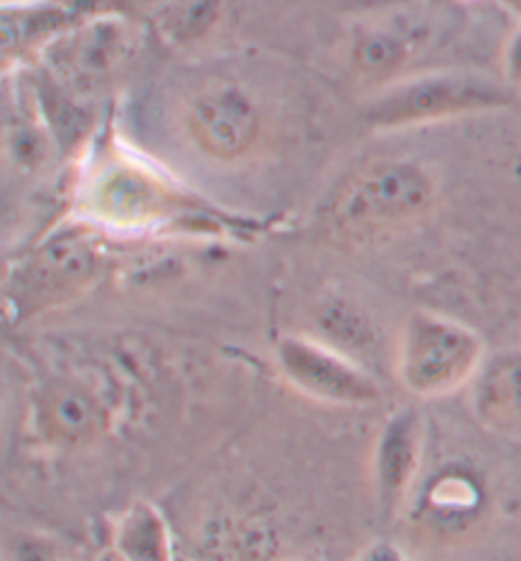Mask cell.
Returning a JSON list of instances; mask_svg holds the SVG:
<instances>
[{
  "instance_id": "obj_1",
  "label": "cell",
  "mask_w": 521,
  "mask_h": 561,
  "mask_svg": "<svg viewBox=\"0 0 521 561\" xmlns=\"http://www.w3.org/2000/svg\"><path fill=\"white\" fill-rule=\"evenodd\" d=\"M75 219L117 237H258L262 224L208 202L148 158L107 119L77 160Z\"/></svg>"
},
{
  "instance_id": "obj_2",
  "label": "cell",
  "mask_w": 521,
  "mask_h": 561,
  "mask_svg": "<svg viewBox=\"0 0 521 561\" xmlns=\"http://www.w3.org/2000/svg\"><path fill=\"white\" fill-rule=\"evenodd\" d=\"M438 202V179L410 156H372L351 165L318 206L328 234L364 239L420 221Z\"/></svg>"
},
{
  "instance_id": "obj_3",
  "label": "cell",
  "mask_w": 521,
  "mask_h": 561,
  "mask_svg": "<svg viewBox=\"0 0 521 561\" xmlns=\"http://www.w3.org/2000/svg\"><path fill=\"white\" fill-rule=\"evenodd\" d=\"M514 90L480 69L412 71L369 94L362 119L369 130L399 133L478 117L511 104Z\"/></svg>"
},
{
  "instance_id": "obj_4",
  "label": "cell",
  "mask_w": 521,
  "mask_h": 561,
  "mask_svg": "<svg viewBox=\"0 0 521 561\" xmlns=\"http://www.w3.org/2000/svg\"><path fill=\"white\" fill-rule=\"evenodd\" d=\"M179 125L183 140L219 165L254 160L275 135L270 100L235 75L199 79L181 98Z\"/></svg>"
},
{
  "instance_id": "obj_5",
  "label": "cell",
  "mask_w": 521,
  "mask_h": 561,
  "mask_svg": "<svg viewBox=\"0 0 521 561\" xmlns=\"http://www.w3.org/2000/svg\"><path fill=\"white\" fill-rule=\"evenodd\" d=\"M138 38V31L123 13L100 15L64 31L23 67L42 71L71 98L98 110V104L135 61Z\"/></svg>"
},
{
  "instance_id": "obj_6",
  "label": "cell",
  "mask_w": 521,
  "mask_h": 561,
  "mask_svg": "<svg viewBox=\"0 0 521 561\" xmlns=\"http://www.w3.org/2000/svg\"><path fill=\"white\" fill-rule=\"evenodd\" d=\"M486 356V343L471 325L435 310H415L399 335L395 371L412 397L443 399L468 389Z\"/></svg>"
},
{
  "instance_id": "obj_7",
  "label": "cell",
  "mask_w": 521,
  "mask_h": 561,
  "mask_svg": "<svg viewBox=\"0 0 521 561\" xmlns=\"http://www.w3.org/2000/svg\"><path fill=\"white\" fill-rule=\"evenodd\" d=\"M98 242L100 231L79 219L64 224L42 239V244L8 270V312L15 320L34 318L38 312L64 306L92 285L102 262Z\"/></svg>"
},
{
  "instance_id": "obj_8",
  "label": "cell",
  "mask_w": 521,
  "mask_h": 561,
  "mask_svg": "<svg viewBox=\"0 0 521 561\" xmlns=\"http://www.w3.org/2000/svg\"><path fill=\"white\" fill-rule=\"evenodd\" d=\"M275 364L283 379L313 402L331 407H374L382 387L364 364L308 333H287L275 343Z\"/></svg>"
},
{
  "instance_id": "obj_9",
  "label": "cell",
  "mask_w": 521,
  "mask_h": 561,
  "mask_svg": "<svg viewBox=\"0 0 521 561\" xmlns=\"http://www.w3.org/2000/svg\"><path fill=\"white\" fill-rule=\"evenodd\" d=\"M3 158L19 179H38L59 160H67L52 125L38 107L34 84L23 67L5 69L3 107Z\"/></svg>"
},
{
  "instance_id": "obj_10",
  "label": "cell",
  "mask_w": 521,
  "mask_h": 561,
  "mask_svg": "<svg viewBox=\"0 0 521 561\" xmlns=\"http://www.w3.org/2000/svg\"><path fill=\"white\" fill-rule=\"evenodd\" d=\"M428 424L417 407H399L380 427L372 455L376 506L384 516H395L410 499L420 476Z\"/></svg>"
},
{
  "instance_id": "obj_11",
  "label": "cell",
  "mask_w": 521,
  "mask_h": 561,
  "mask_svg": "<svg viewBox=\"0 0 521 561\" xmlns=\"http://www.w3.org/2000/svg\"><path fill=\"white\" fill-rule=\"evenodd\" d=\"M34 424L46 443L82 447L94 443L107 424V409L82 376L61 374L42 383L34 399Z\"/></svg>"
},
{
  "instance_id": "obj_12",
  "label": "cell",
  "mask_w": 521,
  "mask_h": 561,
  "mask_svg": "<svg viewBox=\"0 0 521 561\" xmlns=\"http://www.w3.org/2000/svg\"><path fill=\"white\" fill-rule=\"evenodd\" d=\"M428 38L430 28L407 21L372 23V26L356 28L349 44V71L372 94L412 75Z\"/></svg>"
},
{
  "instance_id": "obj_13",
  "label": "cell",
  "mask_w": 521,
  "mask_h": 561,
  "mask_svg": "<svg viewBox=\"0 0 521 561\" xmlns=\"http://www.w3.org/2000/svg\"><path fill=\"white\" fill-rule=\"evenodd\" d=\"M468 394L473 416L488 432L521 443V346L488 354Z\"/></svg>"
},
{
  "instance_id": "obj_14",
  "label": "cell",
  "mask_w": 521,
  "mask_h": 561,
  "mask_svg": "<svg viewBox=\"0 0 521 561\" xmlns=\"http://www.w3.org/2000/svg\"><path fill=\"white\" fill-rule=\"evenodd\" d=\"M117 561H171V536L160 511L138 501L120 516L115 528Z\"/></svg>"
},
{
  "instance_id": "obj_15",
  "label": "cell",
  "mask_w": 521,
  "mask_h": 561,
  "mask_svg": "<svg viewBox=\"0 0 521 561\" xmlns=\"http://www.w3.org/2000/svg\"><path fill=\"white\" fill-rule=\"evenodd\" d=\"M318 335L316 339L331 343L343 354L356 358L362 364L359 354H372L376 346V333L372 320H369L362 310L351 306L347 300H331L324 302L316 316Z\"/></svg>"
},
{
  "instance_id": "obj_16",
  "label": "cell",
  "mask_w": 521,
  "mask_h": 561,
  "mask_svg": "<svg viewBox=\"0 0 521 561\" xmlns=\"http://www.w3.org/2000/svg\"><path fill=\"white\" fill-rule=\"evenodd\" d=\"M8 561H56V549L42 536H21Z\"/></svg>"
},
{
  "instance_id": "obj_17",
  "label": "cell",
  "mask_w": 521,
  "mask_h": 561,
  "mask_svg": "<svg viewBox=\"0 0 521 561\" xmlns=\"http://www.w3.org/2000/svg\"><path fill=\"white\" fill-rule=\"evenodd\" d=\"M501 69L503 82H507L511 90H521V26L511 34L507 46H503Z\"/></svg>"
},
{
  "instance_id": "obj_18",
  "label": "cell",
  "mask_w": 521,
  "mask_h": 561,
  "mask_svg": "<svg viewBox=\"0 0 521 561\" xmlns=\"http://www.w3.org/2000/svg\"><path fill=\"white\" fill-rule=\"evenodd\" d=\"M356 561H407V559L399 554L397 547H392L387 541H380L374 543V547H369Z\"/></svg>"
},
{
  "instance_id": "obj_19",
  "label": "cell",
  "mask_w": 521,
  "mask_h": 561,
  "mask_svg": "<svg viewBox=\"0 0 521 561\" xmlns=\"http://www.w3.org/2000/svg\"><path fill=\"white\" fill-rule=\"evenodd\" d=\"M496 3H499L503 11L514 15V19L521 23V0H496Z\"/></svg>"
},
{
  "instance_id": "obj_20",
  "label": "cell",
  "mask_w": 521,
  "mask_h": 561,
  "mask_svg": "<svg viewBox=\"0 0 521 561\" xmlns=\"http://www.w3.org/2000/svg\"><path fill=\"white\" fill-rule=\"evenodd\" d=\"M3 3H19V0H3Z\"/></svg>"
}]
</instances>
